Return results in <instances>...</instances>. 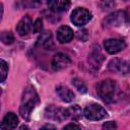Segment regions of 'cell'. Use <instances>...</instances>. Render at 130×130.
Listing matches in <instances>:
<instances>
[{
    "mask_svg": "<svg viewBox=\"0 0 130 130\" xmlns=\"http://www.w3.org/2000/svg\"><path fill=\"white\" fill-rule=\"evenodd\" d=\"M89 61L92 62V66H95L96 68L100 67V64L103 61V55L101 54V51L99 50V47L96 49H94L90 53V55H89Z\"/></svg>",
    "mask_w": 130,
    "mask_h": 130,
    "instance_id": "cell-15",
    "label": "cell"
},
{
    "mask_svg": "<svg viewBox=\"0 0 130 130\" xmlns=\"http://www.w3.org/2000/svg\"><path fill=\"white\" fill-rule=\"evenodd\" d=\"M117 90V83L115 80L112 79H106L102 80L98 86H96V91L99 96L106 103H110L113 101Z\"/></svg>",
    "mask_w": 130,
    "mask_h": 130,
    "instance_id": "cell-2",
    "label": "cell"
},
{
    "mask_svg": "<svg viewBox=\"0 0 130 130\" xmlns=\"http://www.w3.org/2000/svg\"><path fill=\"white\" fill-rule=\"evenodd\" d=\"M90 19H91V13L87 9L82 7H78L74 9L71 13V21L73 22V24L77 26H82L86 24Z\"/></svg>",
    "mask_w": 130,
    "mask_h": 130,
    "instance_id": "cell-5",
    "label": "cell"
},
{
    "mask_svg": "<svg viewBox=\"0 0 130 130\" xmlns=\"http://www.w3.org/2000/svg\"><path fill=\"white\" fill-rule=\"evenodd\" d=\"M47 5L52 12L59 13L69 8L70 0H47Z\"/></svg>",
    "mask_w": 130,
    "mask_h": 130,
    "instance_id": "cell-10",
    "label": "cell"
},
{
    "mask_svg": "<svg viewBox=\"0 0 130 130\" xmlns=\"http://www.w3.org/2000/svg\"><path fill=\"white\" fill-rule=\"evenodd\" d=\"M99 6L103 11H110L116 7V2L115 0H100Z\"/></svg>",
    "mask_w": 130,
    "mask_h": 130,
    "instance_id": "cell-17",
    "label": "cell"
},
{
    "mask_svg": "<svg viewBox=\"0 0 130 130\" xmlns=\"http://www.w3.org/2000/svg\"><path fill=\"white\" fill-rule=\"evenodd\" d=\"M56 92L59 95L60 100L65 102V103H69V102L73 101V99L75 96L74 92L71 89H69L68 87L63 86V85H58L56 87Z\"/></svg>",
    "mask_w": 130,
    "mask_h": 130,
    "instance_id": "cell-14",
    "label": "cell"
},
{
    "mask_svg": "<svg viewBox=\"0 0 130 130\" xmlns=\"http://www.w3.org/2000/svg\"><path fill=\"white\" fill-rule=\"evenodd\" d=\"M126 21V12L125 11H115L110 13L103 19L102 25L104 28H112L116 26H120Z\"/></svg>",
    "mask_w": 130,
    "mask_h": 130,
    "instance_id": "cell-3",
    "label": "cell"
},
{
    "mask_svg": "<svg viewBox=\"0 0 130 130\" xmlns=\"http://www.w3.org/2000/svg\"><path fill=\"white\" fill-rule=\"evenodd\" d=\"M17 124H18V118L14 113L10 112V113H7L3 118L0 125V129H6V130L14 129L16 128Z\"/></svg>",
    "mask_w": 130,
    "mask_h": 130,
    "instance_id": "cell-12",
    "label": "cell"
},
{
    "mask_svg": "<svg viewBox=\"0 0 130 130\" xmlns=\"http://www.w3.org/2000/svg\"><path fill=\"white\" fill-rule=\"evenodd\" d=\"M32 28V21L28 15L23 16L16 24V31L20 37L26 36Z\"/></svg>",
    "mask_w": 130,
    "mask_h": 130,
    "instance_id": "cell-11",
    "label": "cell"
},
{
    "mask_svg": "<svg viewBox=\"0 0 130 130\" xmlns=\"http://www.w3.org/2000/svg\"><path fill=\"white\" fill-rule=\"evenodd\" d=\"M108 68L112 72L126 75L130 72V63L122 59H113L110 61Z\"/></svg>",
    "mask_w": 130,
    "mask_h": 130,
    "instance_id": "cell-7",
    "label": "cell"
},
{
    "mask_svg": "<svg viewBox=\"0 0 130 130\" xmlns=\"http://www.w3.org/2000/svg\"><path fill=\"white\" fill-rule=\"evenodd\" d=\"M0 70H1V82H3L6 79L7 73H8V65L4 60H0Z\"/></svg>",
    "mask_w": 130,
    "mask_h": 130,
    "instance_id": "cell-20",
    "label": "cell"
},
{
    "mask_svg": "<svg viewBox=\"0 0 130 130\" xmlns=\"http://www.w3.org/2000/svg\"><path fill=\"white\" fill-rule=\"evenodd\" d=\"M45 128H53V129H55V127H54V126H52V125H46V126H44V127H43V129H45Z\"/></svg>",
    "mask_w": 130,
    "mask_h": 130,
    "instance_id": "cell-26",
    "label": "cell"
},
{
    "mask_svg": "<svg viewBox=\"0 0 130 130\" xmlns=\"http://www.w3.org/2000/svg\"><path fill=\"white\" fill-rule=\"evenodd\" d=\"M46 117L55 121H63L65 119L68 118V111L67 109H63V108H57L55 106H49L46 108L45 111Z\"/></svg>",
    "mask_w": 130,
    "mask_h": 130,
    "instance_id": "cell-6",
    "label": "cell"
},
{
    "mask_svg": "<svg viewBox=\"0 0 130 130\" xmlns=\"http://www.w3.org/2000/svg\"><path fill=\"white\" fill-rule=\"evenodd\" d=\"M1 41L5 45H10L14 42V37L10 31H2L1 32Z\"/></svg>",
    "mask_w": 130,
    "mask_h": 130,
    "instance_id": "cell-18",
    "label": "cell"
},
{
    "mask_svg": "<svg viewBox=\"0 0 130 130\" xmlns=\"http://www.w3.org/2000/svg\"><path fill=\"white\" fill-rule=\"evenodd\" d=\"M72 84L76 87V89H77L78 91H80V92H82V93L86 92V85H85V83H84L82 80H80V79H78V78H74V79L72 80Z\"/></svg>",
    "mask_w": 130,
    "mask_h": 130,
    "instance_id": "cell-19",
    "label": "cell"
},
{
    "mask_svg": "<svg viewBox=\"0 0 130 130\" xmlns=\"http://www.w3.org/2000/svg\"><path fill=\"white\" fill-rule=\"evenodd\" d=\"M22 2V6L24 7H30L36 8L40 4H42V0H20Z\"/></svg>",
    "mask_w": 130,
    "mask_h": 130,
    "instance_id": "cell-21",
    "label": "cell"
},
{
    "mask_svg": "<svg viewBox=\"0 0 130 130\" xmlns=\"http://www.w3.org/2000/svg\"><path fill=\"white\" fill-rule=\"evenodd\" d=\"M83 115L87 120L99 121V120L106 118L108 113L102 106H100L98 104H90L84 109Z\"/></svg>",
    "mask_w": 130,
    "mask_h": 130,
    "instance_id": "cell-4",
    "label": "cell"
},
{
    "mask_svg": "<svg viewBox=\"0 0 130 130\" xmlns=\"http://www.w3.org/2000/svg\"><path fill=\"white\" fill-rule=\"evenodd\" d=\"M117 127V125H116V123L115 122H113V121H110V122H107V123H105L104 125H103V128H116Z\"/></svg>",
    "mask_w": 130,
    "mask_h": 130,
    "instance_id": "cell-24",
    "label": "cell"
},
{
    "mask_svg": "<svg viewBox=\"0 0 130 130\" xmlns=\"http://www.w3.org/2000/svg\"><path fill=\"white\" fill-rule=\"evenodd\" d=\"M73 39V30L67 25H62L57 30V40L61 43H68Z\"/></svg>",
    "mask_w": 130,
    "mask_h": 130,
    "instance_id": "cell-13",
    "label": "cell"
},
{
    "mask_svg": "<svg viewBox=\"0 0 130 130\" xmlns=\"http://www.w3.org/2000/svg\"><path fill=\"white\" fill-rule=\"evenodd\" d=\"M71 64V59L63 53H58L54 56L52 60V67L55 71H60L67 68Z\"/></svg>",
    "mask_w": 130,
    "mask_h": 130,
    "instance_id": "cell-9",
    "label": "cell"
},
{
    "mask_svg": "<svg viewBox=\"0 0 130 130\" xmlns=\"http://www.w3.org/2000/svg\"><path fill=\"white\" fill-rule=\"evenodd\" d=\"M68 128H76V129H79L80 126H78V125H76V124H68V125H66V126L64 127V129H68Z\"/></svg>",
    "mask_w": 130,
    "mask_h": 130,
    "instance_id": "cell-25",
    "label": "cell"
},
{
    "mask_svg": "<svg viewBox=\"0 0 130 130\" xmlns=\"http://www.w3.org/2000/svg\"><path fill=\"white\" fill-rule=\"evenodd\" d=\"M77 38L79 41H82V42H85L88 38V32L86 29H82V30H79L78 34H77Z\"/></svg>",
    "mask_w": 130,
    "mask_h": 130,
    "instance_id": "cell-23",
    "label": "cell"
},
{
    "mask_svg": "<svg viewBox=\"0 0 130 130\" xmlns=\"http://www.w3.org/2000/svg\"><path fill=\"white\" fill-rule=\"evenodd\" d=\"M104 47L109 54H117L126 48V43L121 39H108L104 42Z\"/></svg>",
    "mask_w": 130,
    "mask_h": 130,
    "instance_id": "cell-8",
    "label": "cell"
},
{
    "mask_svg": "<svg viewBox=\"0 0 130 130\" xmlns=\"http://www.w3.org/2000/svg\"><path fill=\"white\" fill-rule=\"evenodd\" d=\"M32 30L36 34H39V32H41L43 30V20L41 18H38L34 22V24H32Z\"/></svg>",
    "mask_w": 130,
    "mask_h": 130,
    "instance_id": "cell-22",
    "label": "cell"
},
{
    "mask_svg": "<svg viewBox=\"0 0 130 130\" xmlns=\"http://www.w3.org/2000/svg\"><path fill=\"white\" fill-rule=\"evenodd\" d=\"M67 111H68V118H71L72 120H78L82 115V111L78 105L72 106L71 108L67 109Z\"/></svg>",
    "mask_w": 130,
    "mask_h": 130,
    "instance_id": "cell-16",
    "label": "cell"
},
{
    "mask_svg": "<svg viewBox=\"0 0 130 130\" xmlns=\"http://www.w3.org/2000/svg\"><path fill=\"white\" fill-rule=\"evenodd\" d=\"M38 103H39V95L35 87L31 85L26 86L25 89L23 90L20 107H19V113L24 120L26 121L29 120L30 114L32 110L36 108V106L38 105Z\"/></svg>",
    "mask_w": 130,
    "mask_h": 130,
    "instance_id": "cell-1",
    "label": "cell"
}]
</instances>
